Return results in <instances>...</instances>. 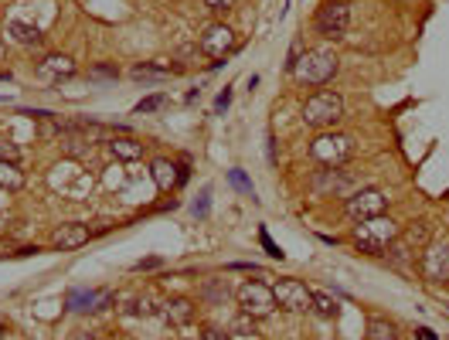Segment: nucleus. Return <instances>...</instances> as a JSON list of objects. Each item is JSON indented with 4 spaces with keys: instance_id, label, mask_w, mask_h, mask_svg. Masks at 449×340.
Here are the masks:
<instances>
[{
    "instance_id": "obj_1",
    "label": "nucleus",
    "mask_w": 449,
    "mask_h": 340,
    "mask_svg": "<svg viewBox=\"0 0 449 340\" xmlns=\"http://www.w3.org/2000/svg\"><path fill=\"white\" fill-rule=\"evenodd\" d=\"M402 235L398 221L388 215H378V218H364L354 225V248L364 252V255H385V248Z\"/></svg>"
},
{
    "instance_id": "obj_2",
    "label": "nucleus",
    "mask_w": 449,
    "mask_h": 340,
    "mask_svg": "<svg viewBox=\"0 0 449 340\" xmlns=\"http://www.w3.org/2000/svg\"><path fill=\"white\" fill-rule=\"evenodd\" d=\"M344 119V99L334 89H320L303 102V123L313 129H334Z\"/></svg>"
},
{
    "instance_id": "obj_3",
    "label": "nucleus",
    "mask_w": 449,
    "mask_h": 340,
    "mask_svg": "<svg viewBox=\"0 0 449 340\" xmlns=\"http://www.w3.org/2000/svg\"><path fill=\"white\" fill-rule=\"evenodd\" d=\"M337 68H341V62H337V55H334V51H327V48H313V51H307V55L296 62L293 75L300 78L303 85L320 89V85H327L330 78L337 75Z\"/></svg>"
},
{
    "instance_id": "obj_4",
    "label": "nucleus",
    "mask_w": 449,
    "mask_h": 340,
    "mask_svg": "<svg viewBox=\"0 0 449 340\" xmlns=\"http://www.w3.org/2000/svg\"><path fill=\"white\" fill-rule=\"evenodd\" d=\"M310 156L324 167H344L351 156H354V139L347 133H320V137L310 143Z\"/></svg>"
},
{
    "instance_id": "obj_5",
    "label": "nucleus",
    "mask_w": 449,
    "mask_h": 340,
    "mask_svg": "<svg viewBox=\"0 0 449 340\" xmlns=\"http://www.w3.org/2000/svg\"><path fill=\"white\" fill-rule=\"evenodd\" d=\"M238 307L252 320H263V317H269L276 309V293H273V286H265L263 279H248V282L238 286Z\"/></svg>"
},
{
    "instance_id": "obj_6",
    "label": "nucleus",
    "mask_w": 449,
    "mask_h": 340,
    "mask_svg": "<svg viewBox=\"0 0 449 340\" xmlns=\"http://www.w3.org/2000/svg\"><path fill=\"white\" fill-rule=\"evenodd\" d=\"M313 28H317L320 38H334L337 41L351 28V7L344 0H327L324 7L317 11V17H313Z\"/></svg>"
},
{
    "instance_id": "obj_7",
    "label": "nucleus",
    "mask_w": 449,
    "mask_h": 340,
    "mask_svg": "<svg viewBox=\"0 0 449 340\" xmlns=\"http://www.w3.org/2000/svg\"><path fill=\"white\" fill-rule=\"evenodd\" d=\"M385 208H388V194L381 187H361V191H354V194L347 198V204H344V211L354 218V221L385 215Z\"/></svg>"
},
{
    "instance_id": "obj_8",
    "label": "nucleus",
    "mask_w": 449,
    "mask_h": 340,
    "mask_svg": "<svg viewBox=\"0 0 449 340\" xmlns=\"http://www.w3.org/2000/svg\"><path fill=\"white\" fill-rule=\"evenodd\" d=\"M273 293H276V307L290 309V313H307L310 309V299H313V289H307V282H300V279H279L276 286H273Z\"/></svg>"
},
{
    "instance_id": "obj_9",
    "label": "nucleus",
    "mask_w": 449,
    "mask_h": 340,
    "mask_svg": "<svg viewBox=\"0 0 449 340\" xmlns=\"http://www.w3.org/2000/svg\"><path fill=\"white\" fill-rule=\"evenodd\" d=\"M422 272H426V279L429 282H449V242H443V245H426V252H422Z\"/></svg>"
},
{
    "instance_id": "obj_10",
    "label": "nucleus",
    "mask_w": 449,
    "mask_h": 340,
    "mask_svg": "<svg viewBox=\"0 0 449 340\" xmlns=\"http://www.w3.org/2000/svg\"><path fill=\"white\" fill-rule=\"evenodd\" d=\"M198 48H201L208 58H225V55L235 48V31L228 24H211V28L201 34Z\"/></svg>"
},
{
    "instance_id": "obj_11",
    "label": "nucleus",
    "mask_w": 449,
    "mask_h": 340,
    "mask_svg": "<svg viewBox=\"0 0 449 340\" xmlns=\"http://www.w3.org/2000/svg\"><path fill=\"white\" fill-rule=\"evenodd\" d=\"M150 174H154V184L160 187V191H174L177 184L187 181V170L171 164V160H164V156H157L154 164H150Z\"/></svg>"
},
{
    "instance_id": "obj_12",
    "label": "nucleus",
    "mask_w": 449,
    "mask_h": 340,
    "mask_svg": "<svg viewBox=\"0 0 449 340\" xmlns=\"http://www.w3.org/2000/svg\"><path fill=\"white\" fill-rule=\"evenodd\" d=\"M89 238H93V232L85 225H62V228H55V235H51V245L62 248V252H72V248H82Z\"/></svg>"
},
{
    "instance_id": "obj_13",
    "label": "nucleus",
    "mask_w": 449,
    "mask_h": 340,
    "mask_svg": "<svg viewBox=\"0 0 449 340\" xmlns=\"http://www.w3.org/2000/svg\"><path fill=\"white\" fill-rule=\"evenodd\" d=\"M160 313H164V320L171 326H187L191 320H194V303L191 299H184V296H174V299H167L164 307H160Z\"/></svg>"
},
{
    "instance_id": "obj_14",
    "label": "nucleus",
    "mask_w": 449,
    "mask_h": 340,
    "mask_svg": "<svg viewBox=\"0 0 449 340\" xmlns=\"http://www.w3.org/2000/svg\"><path fill=\"white\" fill-rule=\"evenodd\" d=\"M143 150H147V143H139V139L133 137H112L109 139V154L116 156V160H139L143 156Z\"/></svg>"
},
{
    "instance_id": "obj_15",
    "label": "nucleus",
    "mask_w": 449,
    "mask_h": 340,
    "mask_svg": "<svg viewBox=\"0 0 449 340\" xmlns=\"http://www.w3.org/2000/svg\"><path fill=\"white\" fill-rule=\"evenodd\" d=\"M398 337V326L385 320V317H371L368 320V340H395Z\"/></svg>"
},
{
    "instance_id": "obj_16",
    "label": "nucleus",
    "mask_w": 449,
    "mask_h": 340,
    "mask_svg": "<svg viewBox=\"0 0 449 340\" xmlns=\"http://www.w3.org/2000/svg\"><path fill=\"white\" fill-rule=\"evenodd\" d=\"M11 38L21 41V45H41V41H45V34L38 31L34 24H24V21H14V24H11Z\"/></svg>"
},
{
    "instance_id": "obj_17",
    "label": "nucleus",
    "mask_w": 449,
    "mask_h": 340,
    "mask_svg": "<svg viewBox=\"0 0 449 340\" xmlns=\"http://www.w3.org/2000/svg\"><path fill=\"white\" fill-rule=\"evenodd\" d=\"M0 187H7V191H21L24 187V174L17 170V164L0 160Z\"/></svg>"
},
{
    "instance_id": "obj_18",
    "label": "nucleus",
    "mask_w": 449,
    "mask_h": 340,
    "mask_svg": "<svg viewBox=\"0 0 449 340\" xmlns=\"http://www.w3.org/2000/svg\"><path fill=\"white\" fill-rule=\"evenodd\" d=\"M45 72L68 78V75H75V62H72L68 55H48V58H45Z\"/></svg>"
},
{
    "instance_id": "obj_19",
    "label": "nucleus",
    "mask_w": 449,
    "mask_h": 340,
    "mask_svg": "<svg viewBox=\"0 0 449 340\" xmlns=\"http://www.w3.org/2000/svg\"><path fill=\"white\" fill-rule=\"evenodd\" d=\"M310 309L313 313H320V317H337V313H341V303H337L330 293H313Z\"/></svg>"
},
{
    "instance_id": "obj_20",
    "label": "nucleus",
    "mask_w": 449,
    "mask_h": 340,
    "mask_svg": "<svg viewBox=\"0 0 449 340\" xmlns=\"http://www.w3.org/2000/svg\"><path fill=\"white\" fill-rule=\"evenodd\" d=\"M429 238H433V225H429V221H416V225H408V232H405V242H408V245H429Z\"/></svg>"
},
{
    "instance_id": "obj_21",
    "label": "nucleus",
    "mask_w": 449,
    "mask_h": 340,
    "mask_svg": "<svg viewBox=\"0 0 449 340\" xmlns=\"http://www.w3.org/2000/svg\"><path fill=\"white\" fill-rule=\"evenodd\" d=\"M123 313H126V317H154L157 307L147 299V296H133V299L123 307Z\"/></svg>"
},
{
    "instance_id": "obj_22",
    "label": "nucleus",
    "mask_w": 449,
    "mask_h": 340,
    "mask_svg": "<svg viewBox=\"0 0 449 340\" xmlns=\"http://www.w3.org/2000/svg\"><path fill=\"white\" fill-rule=\"evenodd\" d=\"M174 68H167V65H133V72L130 75L133 78H164L171 75Z\"/></svg>"
},
{
    "instance_id": "obj_23",
    "label": "nucleus",
    "mask_w": 449,
    "mask_h": 340,
    "mask_svg": "<svg viewBox=\"0 0 449 340\" xmlns=\"http://www.w3.org/2000/svg\"><path fill=\"white\" fill-rule=\"evenodd\" d=\"M204 299H208V303H225V299H228V282H225V279L208 282V286H204Z\"/></svg>"
},
{
    "instance_id": "obj_24",
    "label": "nucleus",
    "mask_w": 449,
    "mask_h": 340,
    "mask_svg": "<svg viewBox=\"0 0 449 340\" xmlns=\"http://www.w3.org/2000/svg\"><path fill=\"white\" fill-rule=\"evenodd\" d=\"M388 262H395V265H405V259H408V242H398V238H395V242H391V245H388Z\"/></svg>"
},
{
    "instance_id": "obj_25",
    "label": "nucleus",
    "mask_w": 449,
    "mask_h": 340,
    "mask_svg": "<svg viewBox=\"0 0 449 340\" xmlns=\"http://www.w3.org/2000/svg\"><path fill=\"white\" fill-rule=\"evenodd\" d=\"M95 299H99L95 293H72L68 296V307L72 309H95Z\"/></svg>"
},
{
    "instance_id": "obj_26",
    "label": "nucleus",
    "mask_w": 449,
    "mask_h": 340,
    "mask_svg": "<svg viewBox=\"0 0 449 340\" xmlns=\"http://www.w3.org/2000/svg\"><path fill=\"white\" fill-rule=\"evenodd\" d=\"M164 102H167V99H164L160 92H157V95H147V99H143V102L137 106V116H143V112H157V109L164 106Z\"/></svg>"
},
{
    "instance_id": "obj_27",
    "label": "nucleus",
    "mask_w": 449,
    "mask_h": 340,
    "mask_svg": "<svg viewBox=\"0 0 449 340\" xmlns=\"http://www.w3.org/2000/svg\"><path fill=\"white\" fill-rule=\"evenodd\" d=\"M232 334H255V320H252L248 313H242V317L232 324Z\"/></svg>"
},
{
    "instance_id": "obj_28",
    "label": "nucleus",
    "mask_w": 449,
    "mask_h": 340,
    "mask_svg": "<svg viewBox=\"0 0 449 340\" xmlns=\"http://www.w3.org/2000/svg\"><path fill=\"white\" fill-rule=\"evenodd\" d=\"M201 340H232V330H221V326H204Z\"/></svg>"
},
{
    "instance_id": "obj_29",
    "label": "nucleus",
    "mask_w": 449,
    "mask_h": 340,
    "mask_svg": "<svg viewBox=\"0 0 449 340\" xmlns=\"http://www.w3.org/2000/svg\"><path fill=\"white\" fill-rule=\"evenodd\" d=\"M0 160H7V164H17V160H21V150H17L14 143H0Z\"/></svg>"
},
{
    "instance_id": "obj_30",
    "label": "nucleus",
    "mask_w": 449,
    "mask_h": 340,
    "mask_svg": "<svg viewBox=\"0 0 449 340\" xmlns=\"http://www.w3.org/2000/svg\"><path fill=\"white\" fill-rule=\"evenodd\" d=\"M204 7L215 11V14H225V11H232L235 7V0H204Z\"/></svg>"
},
{
    "instance_id": "obj_31",
    "label": "nucleus",
    "mask_w": 449,
    "mask_h": 340,
    "mask_svg": "<svg viewBox=\"0 0 449 340\" xmlns=\"http://www.w3.org/2000/svg\"><path fill=\"white\" fill-rule=\"evenodd\" d=\"M300 58H303V45H300V41H293V48H290V58H286V72H293Z\"/></svg>"
},
{
    "instance_id": "obj_32",
    "label": "nucleus",
    "mask_w": 449,
    "mask_h": 340,
    "mask_svg": "<svg viewBox=\"0 0 449 340\" xmlns=\"http://www.w3.org/2000/svg\"><path fill=\"white\" fill-rule=\"evenodd\" d=\"M259 238H263V245H265V252L273 255V259H282V252H279V245L269 238V232H259Z\"/></svg>"
},
{
    "instance_id": "obj_33",
    "label": "nucleus",
    "mask_w": 449,
    "mask_h": 340,
    "mask_svg": "<svg viewBox=\"0 0 449 340\" xmlns=\"http://www.w3.org/2000/svg\"><path fill=\"white\" fill-rule=\"evenodd\" d=\"M93 75H95V78H116L120 72H116V65H95Z\"/></svg>"
},
{
    "instance_id": "obj_34",
    "label": "nucleus",
    "mask_w": 449,
    "mask_h": 340,
    "mask_svg": "<svg viewBox=\"0 0 449 340\" xmlns=\"http://www.w3.org/2000/svg\"><path fill=\"white\" fill-rule=\"evenodd\" d=\"M228 177H232V184H235V187H242V191H248V194H252V184H248L245 177H242V170H232Z\"/></svg>"
},
{
    "instance_id": "obj_35",
    "label": "nucleus",
    "mask_w": 449,
    "mask_h": 340,
    "mask_svg": "<svg viewBox=\"0 0 449 340\" xmlns=\"http://www.w3.org/2000/svg\"><path fill=\"white\" fill-rule=\"evenodd\" d=\"M228 102H232V92L225 89V92H221V95L215 99V112H225V109H228Z\"/></svg>"
},
{
    "instance_id": "obj_36",
    "label": "nucleus",
    "mask_w": 449,
    "mask_h": 340,
    "mask_svg": "<svg viewBox=\"0 0 449 340\" xmlns=\"http://www.w3.org/2000/svg\"><path fill=\"white\" fill-rule=\"evenodd\" d=\"M157 265H160V259H143V262H137L133 269H139V272H143V269H157Z\"/></svg>"
},
{
    "instance_id": "obj_37",
    "label": "nucleus",
    "mask_w": 449,
    "mask_h": 340,
    "mask_svg": "<svg viewBox=\"0 0 449 340\" xmlns=\"http://www.w3.org/2000/svg\"><path fill=\"white\" fill-rule=\"evenodd\" d=\"M416 337H418V340H435V334L429 330V326H418V330H416Z\"/></svg>"
},
{
    "instance_id": "obj_38",
    "label": "nucleus",
    "mask_w": 449,
    "mask_h": 340,
    "mask_svg": "<svg viewBox=\"0 0 449 340\" xmlns=\"http://www.w3.org/2000/svg\"><path fill=\"white\" fill-rule=\"evenodd\" d=\"M72 340H99V337H95L93 330H82V334H75V337H72Z\"/></svg>"
},
{
    "instance_id": "obj_39",
    "label": "nucleus",
    "mask_w": 449,
    "mask_h": 340,
    "mask_svg": "<svg viewBox=\"0 0 449 340\" xmlns=\"http://www.w3.org/2000/svg\"><path fill=\"white\" fill-rule=\"evenodd\" d=\"M4 334H7V326H4V324H0V337H4Z\"/></svg>"
},
{
    "instance_id": "obj_40",
    "label": "nucleus",
    "mask_w": 449,
    "mask_h": 340,
    "mask_svg": "<svg viewBox=\"0 0 449 340\" xmlns=\"http://www.w3.org/2000/svg\"><path fill=\"white\" fill-rule=\"evenodd\" d=\"M0 55H4V41H0Z\"/></svg>"
}]
</instances>
